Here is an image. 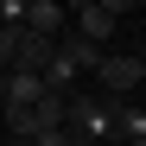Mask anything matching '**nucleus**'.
Listing matches in <instances>:
<instances>
[{
    "mask_svg": "<svg viewBox=\"0 0 146 146\" xmlns=\"http://www.w3.org/2000/svg\"><path fill=\"white\" fill-rule=\"evenodd\" d=\"M64 140L70 146H114V102L108 95H70L64 102Z\"/></svg>",
    "mask_w": 146,
    "mask_h": 146,
    "instance_id": "f257e3e1",
    "label": "nucleus"
},
{
    "mask_svg": "<svg viewBox=\"0 0 146 146\" xmlns=\"http://www.w3.org/2000/svg\"><path fill=\"white\" fill-rule=\"evenodd\" d=\"M95 83H102L108 102H127V95L146 83V57H140V51H108L102 64H95Z\"/></svg>",
    "mask_w": 146,
    "mask_h": 146,
    "instance_id": "f03ea898",
    "label": "nucleus"
},
{
    "mask_svg": "<svg viewBox=\"0 0 146 146\" xmlns=\"http://www.w3.org/2000/svg\"><path fill=\"white\" fill-rule=\"evenodd\" d=\"M19 32H38V38H64L70 32V13L57 7V0H26V26Z\"/></svg>",
    "mask_w": 146,
    "mask_h": 146,
    "instance_id": "7ed1b4c3",
    "label": "nucleus"
},
{
    "mask_svg": "<svg viewBox=\"0 0 146 146\" xmlns=\"http://www.w3.org/2000/svg\"><path fill=\"white\" fill-rule=\"evenodd\" d=\"M57 57V38H38V32H19L13 44V70H32V76H44V64Z\"/></svg>",
    "mask_w": 146,
    "mask_h": 146,
    "instance_id": "20e7f679",
    "label": "nucleus"
},
{
    "mask_svg": "<svg viewBox=\"0 0 146 146\" xmlns=\"http://www.w3.org/2000/svg\"><path fill=\"white\" fill-rule=\"evenodd\" d=\"M70 26H76V38H89V44H102V51H108V38L121 32V19H108L102 7H76V13H70Z\"/></svg>",
    "mask_w": 146,
    "mask_h": 146,
    "instance_id": "39448f33",
    "label": "nucleus"
},
{
    "mask_svg": "<svg viewBox=\"0 0 146 146\" xmlns=\"http://www.w3.org/2000/svg\"><path fill=\"white\" fill-rule=\"evenodd\" d=\"M57 57H64L70 70H76V76H95V64H102L108 51H102V44H89V38H76V32H70V38H57Z\"/></svg>",
    "mask_w": 146,
    "mask_h": 146,
    "instance_id": "423d86ee",
    "label": "nucleus"
},
{
    "mask_svg": "<svg viewBox=\"0 0 146 146\" xmlns=\"http://www.w3.org/2000/svg\"><path fill=\"white\" fill-rule=\"evenodd\" d=\"M0 26H7V32L26 26V0H0Z\"/></svg>",
    "mask_w": 146,
    "mask_h": 146,
    "instance_id": "0eeeda50",
    "label": "nucleus"
},
{
    "mask_svg": "<svg viewBox=\"0 0 146 146\" xmlns=\"http://www.w3.org/2000/svg\"><path fill=\"white\" fill-rule=\"evenodd\" d=\"M13 44H19V32H7V26H0V76L13 70Z\"/></svg>",
    "mask_w": 146,
    "mask_h": 146,
    "instance_id": "6e6552de",
    "label": "nucleus"
},
{
    "mask_svg": "<svg viewBox=\"0 0 146 146\" xmlns=\"http://www.w3.org/2000/svg\"><path fill=\"white\" fill-rule=\"evenodd\" d=\"M89 7H102L108 19H121V13H133V7H140V0H89Z\"/></svg>",
    "mask_w": 146,
    "mask_h": 146,
    "instance_id": "1a4fd4ad",
    "label": "nucleus"
},
{
    "mask_svg": "<svg viewBox=\"0 0 146 146\" xmlns=\"http://www.w3.org/2000/svg\"><path fill=\"white\" fill-rule=\"evenodd\" d=\"M32 146H70V140H64V127H57V133H38Z\"/></svg>",
    "mask_w": 146,
    "mask_h": 146,
    "instance_id": "9d476101",
    "label": "nucleus"
},
{
    "mask_svg": "<svg viewBox=\"0 0 146 146\" xmlns=\"http://www.w3.org/2000/svg\"><path fill=\"white\" fill-rule=\"evenodd\" d=\"M127 146H146V140H127Z\"/></svg>",
    "mask_w": 146,
    "mask_h": 146,
    "instance_id": "9b49d317",
    "label": "nucleus"
}]
</instances>
